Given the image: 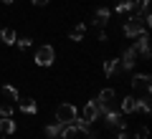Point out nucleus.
I'll use <instances>...</instances> for the list:
<instances>
[{
	"instance_id": "1",
	"label": "nucleus",
	"mask_w": 152,
	"mask_h": 139,
	"mask_svg": "<svg viewBox=\"0 0 152 139\" xmlns=\"http://www.w3.org/2000/svg\"><path fill=\"white\" fill-rule=\"evenodd\" d=\"M76 116H79V109H76L74 104L64 101V104L56 106V122H58V124H74Z\"/></svg>"
},
{
	"instance_id": "2",
	"label": "nucleus",
	"mask_w": 152,
	"mask_h": 139,
	"mask_svg": "<svg viewBox=\"0 0 152 139\" xmlns=\"http://www.w3.org/2000/svg\"><path fill=\"white\" fill-rule=\"evenodd\" d=\"M33 61H36V66H51L56 61V51H53V46H48V43H46V46H38L36 48V56H33Z\"/></svg>"
},
{
	"instance_id": "3",
	"label": "nucleus",
	"mask_w": 152,
	"mask_h": 139,
	"mask_svg": "<svg viewBox=\"0 0 152 139\" xmlns=\"http://www.w3.org/2000/svg\"><path fill=\"white\" fill-rule=\"evenodd\" d=\"M150 89H152L150 74H134V76H132V91H134V94L147 96V94H150Z\"/></svg>"
},
{
	"instance_id": "4",
	"label": "nucleus",
	"mask_w": 152,
	"mask_h": 139,
	"mask_svg": "<svg viewBox=\"0 0 152 139\" xmlns=\"http://www.w3.org/2000/svg\"><path fill=\"white\" fill-rule=\"evenodd\" d=\"M142 31H147V28L142 25V20L134 15V13H129L127 20H124V36H127V38H137Z\"/></svg>"
},
{
	"instance_id": "5",
	"label": "nucleus",
	"mask_w": 152,
	"mask_h": 139,
	"mask_svg": "<svg viewBox=\"0 0 152 139\" xmlns=\"http://www.w3.org/2000/svg\"><path fill=\"white\" fill-rule=\"evenodd\" d=\"M99 109L102 111H109V109H117V91L114 89H104L102 94H99Z\"/></svg>"
},
{
	"instance_id": "6",
	"label": "nucleus",
	"mask_w": 152,
	"mask_h": 139,
	"mask_svg": "<svg viewBox=\"0 0 152 139\" xmlns=\"http://www.w3.org/2000/svg\"><path fill=\"white\" fill-rule=\"evenodd\" d=\"M134 51H137V56H140V58L150 61L152 51H150V36H147V31H142L140 36H137V43H134Z\"/></svg>"
},
{
	"instance_id": "7",
	"label": "nucleus",
	"mask_w": 152,
	"mask_h": 139,
	"mask_svg": "<svg viewBox=\"0 0 152 139\" xmlns=\"http://www.w3.org/2000/svg\"><path fill=\"white\" fill-rule=\"evenodd\" d=\"M99 116H102V109H99V101H96V99L86 101V106L81 109V119H84V122H89V124H94Z\"/></svg>"
},
{
	"instance_id": "8",
	"label": "nucleus",
	"mask_w": 152,
	"mask_h": 139,
	"mask_svg": "<svg viewBox=\"0 0 152 139\" xmlns=\"http://www.w3.org/2000/svg\"><path fill=\"white\" fill-rule=\"evenodd\" d=\"M102 116L107 119L109 127H117V129H127V122H124V114L119 109H109V111H102Z\"/></svg>"
},
{
	"instance_id": "9",
	"label": "nucleus",
	"mask_w": 152,
	"mask_h": 139,
	"mask_svg": "<svg viewBox=\"0 0 152 139\" xmlns=\"http://www.w3.org/2000/svg\"><path fill=\"white\" fill-rule=\"evenodd\" d=\"M137 58H140V56H137L134 46H132V48H127V51H124V56L119 58V61H122V63H119V68H122V71H129V68H134Z\"/></svg>"
},
{
	"instance_id": "10",
	"label": "nucleus",
	"mask_w": 152,
	"mask_h": 139,
	"mask_svg": "<svg viewBox=\"0 0 152 139\" xmlns=\"http://www.w3.org/2000/svg\"><path fill=\"white\" fill-rule=\"evenodd\" d=\"M119 111L122 114H134L137 111V96H124L119 104Z\"/></svg>"
},
{
	"instance_id": "11",
	"label": "nucleus",
	"mask_w": 152,
	"mask_h": 139,
	"mask_svg": "<svg viewBox=\"0 0 152 139\" xmlns=\"http://www.w3.org/2000/svg\"><path fill=\"white\" fill-rule=\"evenodd\" d=\"M109 15H112V10H109V8H99V10L94 13V25L104 28V25L109 23Z\"/></svg>"
},
{
	"instance_id": "12",
	"label": "nucleus",
	"mask_w": 152,
	"mask_h": 139,
	"mask_svg": "<svg viewBox=\"0 0 152 139\" xmlns=\"http://www.w3.org/2000/svg\"><path fill=\"white\" fill-rule=\"evenodd\" d=\"M0 41L5 46H15L18 36H15V28H0Z\"/></svg>"
},
{
	"instance_id": "13",
	"label": "nucleus",
	"mask_w": 152,
	"mask_h": 139,
	"mask_svg": "<svg viewBox=\"0 0 152 139\" xmlns=\"http://www.w3.org/2000/svg\"><path fill=\"white\" fill-rule=\"evenodd\" d=\"M0 134H5V137L15 134V122L10 116H0Z\"/></svg>"
},
{
	"instance_id": "14",
	"label": "nucleus",
	"mask_w": 152,
	"mask_h": 139,
	"mask_svg": "<svg viewBox=\"0 0 152 139\" xmlns=\"http://www.w3.org/2000/svg\"><path fill=\"white\" fill-rule=\"evenodd\" d=\"M114 71H122L119 68V58H109L104 63V76H114Z\"/></svg>"
},
{
	"instance_id": "15",
	"label": "nucleus",
	"mask_w": 152,
	"mask_h": 139,
	"mask_svg": "<svg viewBox=\"0 0 152 139\" xmlns=\"http://www.w3.org/2000/svg\"><path fill=\"white\" fill-rule=\"evenodd\" d=\"M114 10H117V13H122V15H129V13H132V0H117Z\"/></svg>"
},
{
	"instance_id": "16",
	"label": "nucleus",
	"mask_w": 152,
	"mask_h": 139,
	"mask_svg": "<svg viewBox=\"0 0 152 139\" xmlns=\"http://www.w3.org/2000/svg\"><path fill=\"white\" fill-rule=\"evenodd\" d=\"M3 96L8 99V104H13V101L20 99V94H18V89H13V86H3Z\"/></svg>"
},
{
	"instance_id": "17",
	"label": "nucleus",
	"mask_w": 152,
	"mask_h": 139,
	"mask_svg": "<svg viewBox=\"0 0 152 139\" xmlns=\"http://www.w3.org/2000/svg\"><path fill=\"white\" fill-rule=\"evenodd\" d=\"M20 111H23V114H36L38 106H36L33 99H23V101H20Z\"/></svg>"
},
{
	"instance_id": "18",
	"label": "nucleus",
	"mask_w": 152,
	"mask_h": 139,
	"mask_svg": "<svg viewBox=\"0 0 152 139\" xmlns=\"http://www.w3.org/2000/svg\"><path fill=\"white\" fill-rule=\"evenodd\" d=\"M137 109H140L142 114H150V111H152V104H150V96H142V99H137Z\"/></svg>"
},
{
	"instance_id": "19",
	"label": "nucleus",
	"mask_w": 152,
	"mask_h": 139,
	"mask_svg": "<svg viewBox=\"0 0 152 139\" xmlns=\"http://www.w3.org/2000/svg\"><path fill=\"white\" fill-rule=\"evenodd\" d=\"M84 33H86V25H84V23H79V25H76L74 31H71V41H81V38H84Z\"/></svg>"
},
{
	"instance_id": "20",
	"label": "nucleus",
	"mask_w": 152,
	"mask_h": 139,
	"mask_svg": "<svg viewBox=\"0 0 152 139\" xmlns=\"http://www.w3.org/2000/svg\"><path fill=\"white\" fill-rule=\"evenodd\" d=\"M58 129H61L58 122H56V124H48V127H46V137H48V139H56V137H58Z\"/></svg>"
},
{
	"instance_id": "21",
	"label": "nucleus",
	"mask_w": 152,
	"mask_h": 139,
	"mask_svg": "<svg viewBox=\"0 0 152 139\" xmlns=\"http://www.w3.org/2000/svg\"><path fill=\"white\" fill-rule=\"evenodd\" d=\"M0 116H13V104H0Z\"/></svg>"
},
{
	"instance_id": "22",
	"label": "nucleus",
	"mask_w": 152,
	"mask_h": 139,
	"mask_svg": "<svg viewBox=\"0 0 152 139\" xmlns=\"http://www.w3.org/2000/svg\"><path fill=\"white\" fill-rule=\"evenodd\" d=\"M147 137H150V132H147V127H140V129L134 132V137H132V139H147Z\"/></svg>"
},
{
	"instance_id": "23",
	"label": "nucleus",
	"mask_w": 152,
	"mask_h": 139,
	"mask_svg": "<svg viewBox=\"0 0 152 139\" xmlns=\"http://www.w3.org/2000/svg\"><path fill=\"white\" fill-rule=\"evenodd\" d=\"M15 46H18V48H20V51L31 48V38H18V41H15Z\"/></svg>"
},
{
	"instance_id": "24",
	"label": "nucleus",
	"mask_w": 152,
	"mask_h": 139,
	"mask_svg": "<svg viewBox=\"0 0 152 139\" xmlns=\"http://www.w3.org/2000/svg\"><path fill=\"white\" fill-rule=\"evenodd\" d=\"M117 139H129V134H127V129H119V134H117Z\"/></svg>"
},
{
	"instance_id": "25",
	"label": "nucleus",
	"mask_w": 152,
	"mask_h": 139,
	"mask_svg": "<svg viewBox=\"0 0 152 139\" xmlns=\"http://www.w3.org/2000/svg\"><path fill=\"white\" fill-rule=\"evenodd\" d=\"M48 0H33V5H46Z\"/></svg>"
},
{
	"instance_id": "26",
	"label": "nucleus",
	"mask_w": 152,
	"mask_h": 139,
	"mask_svg": "<svg viewBox=\"0 0 152 139\" xmlns=\"http://www.w3.org/2000/svg\"><path fill=\"white\" fill-rule=\"evenodd\" d=\"M0 3H5V5H10V3H13V0H0Z\"/></svg>"
},
{
	"instance_id": "27",
	"label": "nucleus",
	"mask_w": 152,
	"mask_h": 139,
	"mask_svg": "<svg viewBox=\"0 0 152 139\" xmlns=\"http://www.w3.org/2000/svg\"><path fill=\"white\" fill-rule=\"evenodd\" d=\"M0 139H8V137H5V134H3V137H0Z\"/></svg>"
}]
</instances>
